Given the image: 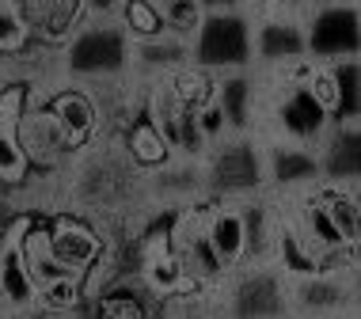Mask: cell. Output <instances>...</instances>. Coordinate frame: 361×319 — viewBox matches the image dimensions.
<instances>
[{"label":"cell","instance_id":"1","mask_svg":"<svg viewBox=\"0 0 361 319\" xmlns=\"http://www.w3.org/2000/svg\"><path fill=\"white\" fill-rule=\"evenodd\" d=\"M61 73L76 84L118 80L130 73V35L122 19H80L61 42Z\"/></svg>","mask_w":361,"mask_h":319},{"label":"cell","instance_id":"2","mask_svg":"<svg viewBox=\"0 0 361 319\" xmlns=\"http://www.w3.org/2000/svg\"><path fill=\"white\" fill-rule=\"evenodd\" d=\"M202 171H206V198H251L267 190V175H262V141L255 133H224L213 141L202 156Z\"/></svg>","mask_w":361,"mask_h":319},{"label":"cell","instance_id":"3","mask_svg":"<svg viewBox=\"0 0 361 319\" xmlns=\"http://www.w3.org/2000/svg\"><path fill=\"white\" fill-rule=\"evenodd\" d=\"M190 65L213 76L251 69V12L247 8H209L190 38Z\"/></svg>","mask_w":361,"mask_h":319},{"label":"cell","instance_id":"4","mask_svg":"<svg viewBox=\"0 0 361 319\" xmlns=\"http://www.w3.org/2000/svg\"><path fill=\"white\" fill-rule=\"evenodd\" d=\"M289 312L300 315H357V270H305L286 289Z\"/></svg>","mask_w":361,"mask_h":319},{"label":"cell","instance_id":"5","mask_svg":"<svg viewBox=\"0 0 361 319\" xmlns=\"http://www.w3.org/2000/svg\"><path fill=\"white\" fill-rule=\"evenodd\" d=\"M31 88V84H27ZM42 95L46 111L54 114L57 130H61L65 144L73 149V156L80 149H87L92 141L103 137V111L95 103V95L87 92V84H76V80H61L54 88H38Z\"/></svg>","mask_w":361,"mask_h":319},{"label":"cell","instance_id":"6","mask_svg":"<svg viewBox=\"0 0 361 319\" xmlns=\"http://www.w3.org/2000/svg\"><path fill=\"white\" fill-rule=\"evenodd\" d=\"M305 57L343 61L357 57V0H324L305 19Z\"/></svg>","mask_w":361,"mask_h":319},{"label":"cell","instance_id":"7","mask_svg":"<svg viewBox=\"0 0 361 319\" xmlns=\"http://www.w3.org/2000/svg\"><path fill=\"white\" fill-rule=\"evenodd\" d=\"M19 144L27 152V163L38 171H65L73 160V149L65 144L38 88H27V103H23V114H19Z\"/></svg>","mask_w":361,"mask_h":319},{"label":"cell","instance_id":"8","mask_svg":"<svg viewBox=\"0 0 361 319\" xmlns=\"http://www.w3.org/2000/svg\"><path fill=\"white\" fill-rule=\"evenodd\" d=\"M27 220H31V213H16L12 220H4V232H0V315L38 312L35 282L27 274L23 247H19V236H23Z\"/></svg>","mask_w":361,"mask_h":319},{"label":"cell","instance_id":"9","mask_svg":"<svg viewBox=\"0 0 361 319\" xmlns=\"http://www.w3.org/2000/svg\"><path fill=\"white\" fill-rule=\"evenodd\" d=\"M262 175L267 187L278 194H297L319 182V160L316 149L293 141H262Z\"/></svg>","mask_w":361,"mask_h":319},{"label":"cell","instance_id":"10","mask_svg":"<svg viewBox=\"0 0 361 319\" xmlns=\"http://www.w3.org/2000/svg\"><path fill=\"white\" fill-rule=\"evenodd\" d=\"M305 57V23L289 15H251V69Z\"/></svg>","mask_w":361,"mask_h":319},{"label":"cell","instance_id":"11","mask_svg":"<svg viewBox=\"0 0 361 319\" xmlns=\"http://www.w3.org/2000/svg\"><path fill=\"white\" fill-rule=\"evenodd\" d=\"M46 239H50V251L57 263L69 266L80 277L103 251V232L92 220L76 217V213H54V220L46 225Z\"/></svg>","mask_w":361,"mask_h":319},{"label":"cell","instance_id":"12","mask_svg":"<svg viewBox=\"0 0 361 319\" xmlns=\"http://www.w3.org/2000/svg\"><path fill=\"white\" fill-rule=\"evenodd\" d=\"M27 103V84L8 80L0 84V182L8 187H19L31 171L27 163V152L19 144V114H23Z\"/></svg>","mask_w":361,"mask_h":319},{"label":"cell","instance_id":"13","mask_svg":"<svg viewBox=\"0 0 361 319\" xmlns=\"http://www.w3.org/2000/svg\"><path fill=\"white\" fill-rule=\"evenodd\" d=\"M92 315H114V319H149L160 312V296L141 282L137 270L118 274L114 282H106L95 296H84Z\"/></svg>","mask_w":361,"mask_h":319},{"label":"cell","instance_id":"14","mask_svg":"<svg viewBox=\"0 0 361 319\" xmlns=\"http://www.w3.org/2000/svg\"><path fill=\"white\" fill-rule=\"evenodd\" d=\"M319 179L357 182L361 179V122H331L324 141L316 144Z\"/></svg>","mask_w":361,"mask_h":319},{"label":"cell","instance_id":"15","mask_svg":"<svg viewBox=\"0 0 361 319\" xmlns=\"http://www.w3.org/2000/svg\"><path fill=\"white\" fill-rule=\"evenodd\" d=\"M190 61V42L171 31H156L145 38H130V76L137 80H156V76L179 69Z\"/></svg>","mask_w":361,"mask_h":319},{"label":"cell","instance_id":"16","mask_svg":"<svg viewBox=\"0 0 361 319\" xmlns=\"http://www.w3.org/2000/svg\"><path fill=\"white\" fill-rule=\"evenodd\" d=\"M206 236L224 270L240 266L247 258V228H243V209L240 201L228 198H209L206 201Z\"/></svg>","mask_w":361,"mask_h":319},{"label":"cell","instance_id":"17","mask_svg":"<svg viewBox=\"0 0 361 319\" xmlns=\"http://www.w3.org/2000/svg\"><path fill=\"white\" fill-rule=\"evenodd\" d=\"M224 118H228L232 133H251L255 125V106H259V84H255V69H236V73H221L213 84Z\"/></svg>","mask_w":361,"mask_h":319},{"label":"cell","instance_id":"18","mask_svg":"<svg viewBox=\"0 0 361 319\" xmlns=\"http://www.w3.org/2000/svg\"><path fill=\"white\" fill-rule=\"evenodd\" d=\"M122 149H126V156L137 163L141 171H152V168H160L164 160H171L168 137H164L160 125H156L145 111L122 130Z\"/></svg>","mask_w":361,"mask_h":319},{"label":"cell","instance_id":"19","mask_svg":"<svg viewBox=\"0 0 361 319\" xmlns=\"http://www.w3.org/2000/svg\"><path fill=\"white\" fill-rule=\"evenodd\" d=\"M316 194L324 201V209L331 213L335 228L343 232L346 244L361 239V201H357V182H316Z\"/></svg>","mask_w":361,"mask_h":319},{"label":"cell","instance_id":"20","mask_svg":"<svg viewBox=\"0 0 361 319\" xmlns=\"http://www.w3.org/2000/svg\"><path fill=\"white\" fill-rule=\"evenodd\" d=\"M31 23L23 15V0H0V57L23 54L31 46Z\"/></svg>","mask_w":361,"mask_h":319},{"label":"cell","instance_id":"21","mask_svg":"<svg viewBox=\"0 0 361 319\" xmlns=\"http://www.w3.org/2000/svg\"><path fill=\"white\" fill-rule=\"evenodd\" d=\"M160 19H164V31L179 35V38H194V31H198L202 15H206V8L198 4V0H160Z\"/></svg>","mask_w":361,"mask_h":319},{"label":"cell","instance_id":"22","mask_svg":"<svg viewBox=\"0 0 361 319\" xmlns=\"http://www.w3.org/2000/svg\"><path fill=\"white\" fill-rule=\"evenodd\" d=\"M331 69H335V88H338L335 122H357V57L331 61Z\"/></svg>","mask_w":361,"mask_h":319},{"label":"cell","instance_id":"23","mask_svg":"<svg viewBox=\"0 0 361 319\" xmlns=\"http://www.w3.org/2000/svg\"><path fill=\"white\" fill-rule=\"evenodd\" d=\"M122 27L130 38H145V35H156L164 31V19H160V8L152 0H126L122 4Z\"/></svg>","mask_w":361,"mask_h":319},{"label":"cell","instance_id":"24","mask_svg":"<svg viewBox=\"0 0 361 319\" xmlns=\"http://www.w3.org/2000/svg\"><path fill=\"white\" fill-rule=\"evenodd\" d=\"M194 122H198V130H202V137H206V144L221 141L224 133H232V130H228V118H224V111H221V103H217V95H206V99L194 106Z\"/></svg>","mask_w":361,"mask_h":319},{"label":"cell","instance_id":"25","mask_svg":"<svg viewBox=\"0 0 361 319\" xmlns=\"http://www.w3.org/2000/svg\"><path fill=\"white\" fill-rule=\"evenodd\" d=\"M126 0H84V19H118Z\"/></svg>","mask_w":361,"mask_h":319},{"label":"cell","instance_id":"26","mask_svg":"<svg viewBox=\"0 0 361 319\" xmlns=\"http://www.w3.org/2000/svg\"><path fill=\"white\" fill-rule=\"evenodd\" d=\"M217 8H247V0H217Z\"/></svg>","mask_w":361,"mask_h":319},{"label":"cell","instance_id":"27","mask_svg":"<svg viewBox=\"0 0 361 319\" xmlns=\"http://www.w3.org/2000/svg\"><path fill=\"white\" fill-rule=\"evenodd\" d=\"M0 206H4V182H0Z\"/></svg>","mask_w":361,"mask_h":319},{"label":"cell","instance_id":"28","mask_svg":"<svg viewBox=\"0 0 361 319\" xmlns=\"http://www.w3.org/2000/svg\"><path fill=\"white\" fill-rule=\"evenodd\" d=\"M0 84H4V73H0Z\"/></svg>","mask_w":361,"mask_h":319}]
</instances>
